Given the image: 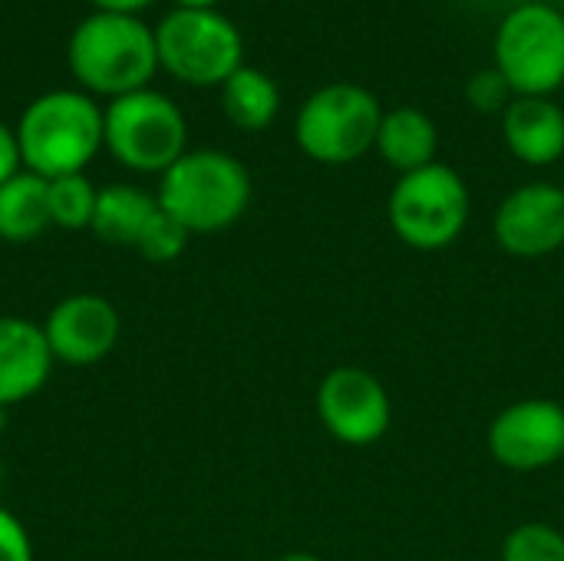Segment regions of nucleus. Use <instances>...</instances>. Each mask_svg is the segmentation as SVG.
Wrapping results in <instances>:
<instances>
[{"label": "nucleus", "instance_id": "2eb2a0df", "mask_svg": "<svg viewBox=\"0 0 564 561\" xmlns=\"http://www.w3.org/2000/svg\"><path fill=\"white\" fill-rule=\"evenodd\" d=\"M380 159L397 169L400 175L426 169L436 162V149H440V132L436 122L416 109V106H400L383 112L380 132H377V145Z\"/></svg>", "mask_w": 564, "mask_h": 561}, {"label": "nucleus", "instance_id": "1a4fd4ad", "mask_svg": "<svg viewBox=\"0 0 564 561\" xmlns=\"http://www.w3.org/2000/svg\"><path fill=\"white\" fill-rule=\"evenodd\" d=\"M317 420L344 446H370L387 436L393 403L380 377L364 367H334L317 384Z\"/></svg>", "mask_w": 564, "mask_h": 561}, {"label": "nucleus", "instance_id": "c85d7f7f", "mask_svg": "<svg viewBox=\"0 0 564 561\" xmlns=\"http://www.w3.org/2000/svg\"><path fill=\"white\" fill-rule=\"evenodd\" d=\"M0 476H3V473H0Z\"/></svg>", "mask_w": 564, "mask_h": 561}, {"label": "nucleus", "instance_id": "f8f14e48", "mask_svg": "<svg viewBox=\"0 0 564 561\" xmlns=\"http://www.w3.org/2000/svg\"><path fill=\"white\" fill-rule=\"evenodd\" d=\"M40 327L53 360H63L69 367H93L106 360L119 344V331H122L116 308L99 294L63 298Z\"/></svg>", "mask_w": 564, "mask_h": 561}, {"label": "nucleus", "instance_id": "20e7f679", "mask_svg": "<svg viewBox=\"0 0 564 561\" xmlns=\"http://www.w3.org/2000/svg\"><path fill=\"white\" fill-rule=\"evenodd\" d=\"M473 198L453 165L433 162L397 179L387 218L393 235L413 251H443L459 241L469 225Z\"/></svg>", "mask_w": 564, "mask_h": 561}, {"label": "nucleus", "instance_id": "5701e85b", "mask_svg": "<svg viewBox=\"0 0 564 561\" xmlns=\"http://www.w3.org/2000/svg\"><path fill=\"white\" fill-rule=\"evenodd\" d=\"M0 561H33V542L23 522L0 506Z\"/></svg>", "mask_w": 564, "mask_h": 561}, {"label": "nucleus", "instance_id": "f257e3e1", "mask_svg": "<svg viewBox=\"0 0 564 561\" xmlns=\"http://www.w3.org/2000/svg\"><path fill=\"white\" fill-rule=\"evenodd\" d=\"M17 145L23 169L40 179L83 172L102 149V109L93 96L76 89H53L36 96L20 122Z\"/></svg>", "mask_w": 564, "mask_h": 561}, {"label": "nucleus", "instance_id": "4468645a", "mask_svg": "<svg viewBox=\"0 0 564 561\" xmlns=\"http://www.w3.org/2000/svg\"><path fill=\"white\" fill-rule=\"evenodd\" d=\"M506 149L525 165H552L564 155V109L552 96H516L502 112Z\"/></svg>", "mask_w": 564, "mask_h": 561}, {"label": "nucleus", "instance_id": "aec40b11", "mask_svg": "<svg viewBox=\"0 0 564 561\" xmlns=\"http://www.w3.org/2000/svg\"><path fill=\"white\" fill-rule=\"evenodd\" d=\"M502 561H564V532L549 522H522L502 542Z\"/></svg>", "mask_w": 564, "mask_h": 561}, {"label": "nucleus", "instance_id": "bb28decb", "mask_svg": "<svg viewBox=\"0 0 564 561\" xmlns=\"http://www.w3.org/2000/svg\"><path fill=\"white\" fill-rule=\"evenodd\" d=\"M278 561H321L317 555H311V552H291V555H281Z\"/></svg>", "mask_w": 564, "mask_h": 561}, {"label": "nucleus", "instance_id": "0eeeda50", "mask_svg": "<svg viewBox=\"0 0 564 561\" xmlns=\"http://www.w3.org/2000/svg\"><path fill=\"white\" fill-rule=\"evenodd\" d=\"M492 56L516 96H552L564 86V17L549 3L516 7L496 30Z\"/></svg>", "mask_w": 564, "mask_h": 561}, {"label": "nucleus", "instance_id": "9b49d317", "mask_svg": "<svg viewBox=\"0 0 564 561\" xmlns=\"http://www.w3.org/2000/svg\"><path fill=\"white\" fill-rule=\"evenodd\" d=\"M499 248L512 258H549L564 248V188L529 182L509 192L492 218Z\"/></svg>", "mask_w": 564, "mask_h": 561}, {"label": "nucleus", "instance_id": "ddd939ff", "mask_svg": "<svg viewBox=\"0 0 564 561\" xmlns=\"http://www.w3.org/2000/svg\"><path fill=\"white\" fill-rule=\"evenodd\" d=\"M53 370V354L43 337V327L3 314L0 317V407H17L36 397Z\"/></svg>", "mask_w": 564, "mask_h": 561}, {"label": "nucleus", "instance_id": "f03ea898", "mask_svg": "<svg viewBox=\"0 0 564 561\" xmlns=\"http://www.w3.org/2000/svg\"><path fill=\"white\" fill-rule=\"evenodd\" d=\"M155 198L188 235H212L231 228L248 212L251 175L228 152L195 149L162 172Z\"/></svg>", "mask_w": 564, "mask_h": 561}, {"label": "nucleus", "instance_id": "cd10ccee", "mask_svg": "<svg viewBox=\"0 0 564 561\" xmlns=\"http://www.w3.org/2000/svg\"><path fill=\"white\" fill-rule=\"evenodd\" d=\"M3 430H7V407H0V436H3Z\"/></svg>", "mask_w": 564, "mask_h": 561}, {"label": "nucleus", "instance_id": "f3484780", "mask_svg": "<svg viewBox=\"0 0 564 561\" xmlns=\"http://www.w3.org/2000/svg\"><path fill=\"white\" fill-rule=\"evenodd\" d=\"M50 202L46 179L20 169L13 179L0 185V241L26 245L50 228Z\"/></svg>", "mask_w": 564, "mask_h": 561}, {"label": "nucleus", "instance_id": "a211bd4d", "mask_svg": "<svg viewBox=\"0 0 564 561\" xmlns=\"http://www.w3.org/2000/svg\"><path fill=\"white\" fill-rule=\"evenodd\" d=\"M221 109L238 129L261 132L274 122V116L281 109L278 83L264 69L241 66L221 83Z\"/></svg>", "mask_w": 564, "mask_h": 561}, {"label": "nucleus", "instance_id": "393cba45", "mask_svg": "<svg viewBox=\"0 0 564 561\" xmlns=\"http://www.w3.org/2000/svg\"><path fill=\"white\" fill-rule=\"evenodd\" d=\"M93 3L102 13H135V10L149 7L152 0H93Z\"/></svg>", "mask_w": 564, "mask_h": 561}, {"label": "nucleus", "instance_id": "6ab92c4d", "mask_svg": "<svg viewBox=\"0 0 564 561\" xmlns=\"http://www.w3.org/2000/svg\"><path fill=\"white\" fill-rule=\"evenodd\" d=\"M96 198L99 188L83 175H59L46 182V202H50V222L56 228L66 231H83L93 228V215H96Z\"/></svg>", "mask_w": 564, "mask_h": 561}, {"label": "nucleus", "instance_id": "9d476101", "mask_svg": "<svg viewBox=\"0 0 564 561\" xmlns=\"http://www.w3.org/2000/svg\"><path fill=\"white\" fill-rule=\"evenodd\" d=\"M489 453L512 473H539L564 460V407L545 397L509 403L486 433Z\"/></svg>", "mask_w": 564, "mask_h": 561}, {"label": "nucleus", "instance_id": "39448f33", "mask_svg": "<svg viewBox=\"0 0 564 561\" xmlns=\"http://www.w3.org/2000/svg\"><path fill=\"white\" fill-rule=\"evenodd\" d=\"M380 122L383 109L370 89L330 83L304 99L294 119V139L301 152L321 165H350L373 152Z\"/></svg>", "mask_w": 564, "mask_h": 561}, {"label": "nucleus", "instance_id": "7ed1b4c3", "mask_svg": "<svg viewBox=\"0 0 564 561\" xmlns=\"http://www.w3.org/2000/svg\"><path fill=\"white\" fill-rule=\"evenodd\" d=\"M66 60L83 89L112 99L145 89V83L159 69L155 33L132 13L102 10H96L73 30Z\"/></svg>", "mask_w": 564, "mask_h": 561}, {"label": "nucleus", "instance_id": "412c9836", "mask_svg": "<svg viewBox=\"0 0 564 561\" xmlns=\"http://www.w3.org/2000/svg\"><path fill=\"white\" fill-rule=\"evenodd\" d=\"M185 245H188V231H185L172 215H165V212L159 208L155 218L149 222V228L142 231L135 251H139L145 261L169 265V261H175V258L185 251Z\"/></svg>", "mask_w": 564, "mask_h": 561}, {"label": "nucleus", "instance_id": "dca6fc26", "mask_svg": "<svg viewBox=\"0 0 564 561\" xmlns=\"http://www.w3.org/2000/svg\"><path fill=\"white\" fill-rule=\"evenodd\" d=\"M159 212V198L149 195L145 188L135 185H106L99 188L96 198V215H93V231L106 245L119 248H135L142 231Z\"/></svg>", "mask_w": 564, "mask_h": 561}, {"label": "nucleus", "instance_id": "b1692460", "mask_svg": "<svg viewBox=\"0 0 564 561\" xmlns=\"http://www.w3.org/2000/svg\"><path fill=\"white\" fill-rule=\"evenodd\" d=\"M23 159H20V145H17V129L0 122V185L7 179H13L20 172Z\"/></svg>", "mask_w": 564, "mask_h": 561}, {"label": "nucleus", "instance_id": "6e6552de", "mask_svg": "<svg viewBox=\"0 0 564 561\" xmlns=\"http://www.w3.org/2000/svg\"><path fill=\"white\" fill-rule=\"evenodd\" d=\"M159 66L188 86H221L245 63L238 26L218 10H172L155 30Z\"/></svg>", "mask_w": 564, "mask_h": 561}, {"label": "nucleus", "instance_id": "a878e982", "mask_svg": "<svg viewBox=\"0 0 564 561\" xmlns=\"http://www.w3.org/2000/svg\"><path fill=\"white\" fill-rule=\"evenodd\" d=\"M178 10H215L218 0H175Z\"/></svg>", "mask_w": 564, "mask_h": 561}, {"label": "nucleus", "instance_id": "423d86ee", "mask_svg": "<svg viewBox=\"0 0 564 561\" xmlns=\"http://www.w3.org/2000/svg\"><path fill=\"white\" fill-rule=\"evenodd\" d=\"M185 142L188 126L182 109L149 86L116 96L102 112V145L132 172L162 175L188 152Z\"/></svg>", "mask_w": 564, "mask_h": 561}, {"label": "nucleus", "instance_id": "4be33fe9", "mask_svg": "<svg viewBox=\"0 0 564 561\" xmlns=\"http://www.w3.org/2000/svg\"><path fill=\"white\" fill-rule=\"evenodd\" d=\"M466 99L476 112H506L509 103L516 99L512 86L506 83V76L489 66V69H476L466 83Z\"/></svg>", "mask_w": 564, "mask_h": 561}]
</instances>
